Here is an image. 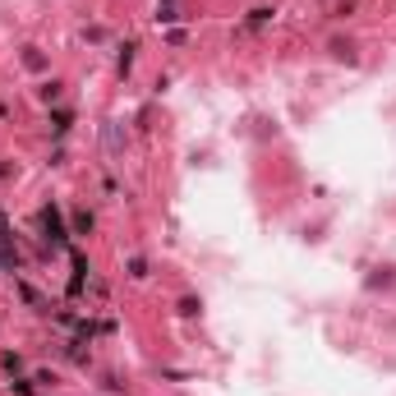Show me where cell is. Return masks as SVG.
I'll return each instance as SVG.
<instances>
[{
  "label": "cell",
  "instance_id": "1",
  "mask_svg": "<svg viewBox=\"0 0 396 396\" xmlns=\"http://www.w3.org/2000/svg\"><path fill=\"white\" fill-rule=\"evenodd\" d=\"M42 221H46V231H51V240H65V235H60V217H55V208H46Z\"/></svg>",
  "mask_w": 396,
  "mask_h": 396
}]
</instances>
